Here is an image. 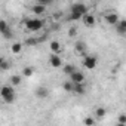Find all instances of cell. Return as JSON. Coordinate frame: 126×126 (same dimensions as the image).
Instances as JSON below:
<instances>
[{
  "instance_id": "1",
  "label": "cell",
  "mask_w": 126,
  "mask_h": 126,
  "mask_svg": "<svg viewBox=\"0 0 126 126\" xmlns=\"http://www.w3.org/2000/svg\"><path fill=\"white\" fill-rule=\"evenodd\" d=\"M88 15V6L85 3H73L70 6V21H79L83 19V16Z\"/></svg>"
},
{
  "instance_id": "2",
  "label": "cell",
  "mask_w": 126,
  "mask_h": 126,
  "mask_svg": "<svg viewBox=\"0 0 126 126\" xmlns=\"http://www.w3.org/2000/svg\"><path fill=\"white\" fill-rule=\"evenodd\" d=\"M0 95H2V99L6 102V104H12L15 101V89L12 85H5L0 91Z\"/></svg>"
},
{
  "instance_id": "3",
  "label": "cell",
  "mask_w": 126,
  "mask_h": 126,
  "mask_svg": "<svg viewBox=\"0 0 126 126\" xmlns=\"http://www.w3.org/2000/svg\"><path fill=\"white\" fill-rule=\"evenodd\" d=\"M43 21L42 19H39V18H30V19H27L25 21V28L28 30V31H33V33H36V31H39V30H42L43 28Z\"/></svg>"
},
{
  "instance_id": "4",
  "label": "cell",
  "mask_w": 126,
  "mask_h": 126,
  "mask_svg": "<svg viewBox=\"0 0 126 126\" xmlns=\"http://www.w3.org/2000/svg\"><path fill=\"white\" fill-rule=\"evenodd\" d=\"M98 64V59L96 56H92V55H88V56H83V67L86 70H94Z\"/></svg>"
},
{
  "instance_id": "5",
  "label": "cell",
  "mask_w": 126,
  "mask_h": 126,
  "mask_svg": "<svg viewBox=\"0 0 126 126\" xmlns=\"http://www.w3.org/2000/svg\"><path fill=\"white\" fill-rule=\"evenodd\" d=\"M85 74L82 71H74L71 76H70V82L74 83V85H85Z\"/></svg>"
},
{
  "instance_id": "6",
  "label": "cell",
  "mask_w": 126,
  "mask_h": 126,
  "mask_svg": "<svg viewBox=\"0 0 126 126\" xmlns=\"http://www.w3.org/2000/svg\"><path fill=\"white\" fill-rule=\"evenodd\" d=\"M104 19H105V22L110 24V25H117L119 21H120V19H119V15L114 14V12H107L105 16H104Z\"/></svg>"
},
{
  "instance_id": "7",
  "label": "cell",
  "mask_w": 126,
  "mask_h": 126,
  "mask_svg": "<svg viewBox=\"0 0 126 126\" xmlns=\"http://www.w3.org/2000/svg\"><path fill=\"white\" fill-rule=\"evenodd\" d=\"M49 62H50V65H52L53 68H59V67H62V59H61V56L56 55V53H50V56H49Z\"/></svg>"
},
{
  "instance_id": "8",
  "label": "cell",
  "mask_w": 126,
  "mask_h": 126,
  "mask_svg": "<svg viewBox=\"0 0 126 126\" xmlns=\"http://www.w3.org/2000/svg\"><path fill=\"white\" fill-rule=\"evenodd\" d=\"M47 95H49V89H47V88H45V86H39V88L36 89V96H37V98L43 99V98H46Z\"/></svg>"
},
{
  "instance_id": "9",
  "label": "cell",
  "mask_w": 126,
  "mask_h": 126,
  "mask_svg": "<svg viewBox=\"0 0 126 126\" xmlns=\"http://www.w3.org/2000/svg\"><path fill=\"white\" fill-rule=\"evenodd\" d=\"M31 11H33L36 15H42V14L46 12V6H43V5H40V3H34L33 8H31Z\"/></svg>"
},
{
  "instance_id": "10",
  "label": "cell",
  "mask_w": 126,
  "mask_h": 126,
  "mask_svg": "<svg viewBox=\"0 0 126 126\" xmlns=\"http://www.w3.org/2000/svg\"><path fill=\"white\" fill-rule=\"evenodd\" d=\"M83 24H85L86 27H94V25H95V16L91 15V14L85 15V16H83Z\"/></svg>"
},
{
  "instance_id": "11",
  "label": "cell",
  "mask_w": 126,
  "mask_h": 126,
  "mask_svg": "<svg viewBox=\"0 0 126 126\" xmlns=\"http://www.w3.org/2000/svg\"><path fill=\"white\" fill-rule=\"evenodd\" d=\"M49 47H50L52 53H56V55H59V53H61V50H62V49H61V43H59V42H56V40L50 42Z\"/></svg>"
},
{
  "instance_id": "12",
  "label": "cell",
  "mask_w": 126,
  "mask_h": 126,
  "mask_svg": "<svg viewBox=\"0 0 126 126\" xmlns=\"http://www.w3.org/2000/svg\"><path fill=\"white\" fill-rule=\"evenodd\" d=\"M116 30L119 34H126V19H120L119 24L116 25Z\"/></svg>"
},
{
  "instance_id": "13",
  "label": "cell",
  "mask_w": 126,
  "mask_h": 126,
  "mask_svg": "<svg viewBox=\"0 0 126 126\" xmlns=\"http://www.w3.org/2000/svg\"><path fill=\"white\" fill-rule=\"evenodd\" d=\"M107 114V110L104 107H96L95 108V119H102Z\"/></svg>"
},
{
  "instance_id": "14",
  "label": "cell",
  "mask_w": 126,
  "mask_h": 126,
  "mask_svg": "<svg viewBox=\"0 0 126 126\" xmlns=\"http://www.w3.org/2000/svg\"><path fill=\"white\" fill-rule=\"evenodd\" d=\"M62 71H64L67 76H71L74 71H77L76 70V67L74 65H71V64H67V65H64V67H62Z\"/></svg>"
},
{
  "instance_id": "15",
  "label": "cell",
  "mask_w": 126,
  "mask_h": 126,
  "mask_svg": "<svg viewBox=\"0 0 126 126\" xmlns=\"http://www.w3.org/2000/svg\"><path fill=\"white\" fill-rule=\"evenodd\" d=\"M74 47H76V52H77L79 55H83V52L86 50V43H83V42H77Z\"/></svg>"
},
{
  "instance_id": "16",
  "label": "cell",
  "mask_w": 126,
  "mask_h": 126,
  "mask_svg": "<svg viewBox=\"0 0 126 126\" xmlns=\"http://www.w3.org/2000/svg\"><path fill=\"white\" fill-rule=\"evenodd\" d=\"M62 88H64L65 92H74V83H71L70 80L64 82V85H62Z\"/></svg>"
},
{
  "instance_id": "17",
  "label": "cell",
  "mask_w": 126,
  "mask_h": 126,
  "mask_svg": "<svg viewBox=\"0 0 126 126\" xmlns=\"http://www.w3.org/2000/svg\"><path fill=\"white\" fill-rule=\"evenodd\" d=\"M11 85L12 86H18V85H21V76H18V74H14V76H11Z\"/></svg>"
},
{
  "instance_id": "18",
  "label": "cell",
  "mask_w": 126,
  "mask_h": 126,
  "mask_svg": "<svg viewBox=\"0 0 126 126\" xmlns=\"http://www.w3.org/2000/svg\"><path fill=\"white\" fill-rule=\"evenodd\" d=\"M83 123H85V126H94V125H95V117L86 116V117L83 119Z\"/></svg>"
},
{
  "instance_id": "19",
  "label": "cell",
  "mask_w": 126,
  "mask_h": 126,
  "mask_svg": "<svg viewBox=\"0 0 126 126\" xmlns=\"http://www.w3.org/2000/svg\"><path fill=\"white\" fill-rule=\"evenodd\" d=\"M85 85H74V94L77 95H83L85 94Z\"/></svg>"
},
{
  "instance_id": "20",
  "label": "cell",
  "mask_w": 126,
  "mask_h": 126,
  "mask_svg": "<svg viewBox=\"0 0 126 126\" xmlns=\"http://www.w3.org/2000/svg\"><path fill=\"white\" fill-rule=\"evenodd\" d=\"M8 30H9V27H8V22H6L5 19H0V33H2V34H5Z\"/></svg>"
},
{
  "instance_id": "21",
  "label": "cell",
  "mask_w": 126,
  "mask_h": 126,
  "mask_svg": "<svg viewBox=\"0 0 126 126\" xmlns=\"http://www.w3.org/2000/svg\"><path fill=\"white\" fill-rule=\"evenodd\" d=\"M21 50H22V43H18L16 42V43L12 45V53H19Z\"/></svg>"
},
{
  "instance_id": "22",
  "label": "cell",
  "mask_w": 126,
  "mask_h": 126,
  "mask_svg": "<svg viewBox=\"0 0 126 126\" xmlns=\"http://www.w3.org/2000/svg\"><path fill=\"white\" fill-rule=\"evenodd\" d=\"M33 73H34V68H33V67H24V68H22V74H24L25 77L33 76Z\"/></svg>"
},
{
  "instance_id": "23",
  "label": "cell",
  "mask_w": 126,
  "mask_h": 126,
  "mask_svg": "<svg viewBox=\"0 0 126 126\" xmlns=\"http://www.w3.org/2000/svg\"><path fill=\"white\" fill-rule=\"evenodd\" d=\"M9 68V62L5 59V58H2V59H0V70H2V71H6Z\"/></svg>"
},
{
  "instance_id": "24",
  "label": "cell",
  "mask_w": 126,
  "mask_h": 126,
  "mask_svg": "<svg viewBox=\"0 0 126 126\" xmlns=\"http://www.w3.org/2000/svg\"><path fill=\"white\" fill-rule=\"evenodd\" d=\"M117 123H123V125H126V114H120V116L117 117Z\"/></svg>"
},
{
  "instance_id": "25",
  "label": "cell",
  "mask_w": 126,
  "mask_h": 126,
  "mask_svg": "<svg viewBox=\"0 0 126 126\" xmlns=\"http://www.w3.org/2000/svg\"><path fill=\"white\" fill-rule=\"evenodd\" d=\"M25 43H27V45H36V43H37V40H36V39H28Z\"/></svg>"
},
{
  "instance_id": "26",
  "label": "cell",
  "mask_w": 126,
  "mask_h": 126,
  "mask_svg": "<svg viewBox=\"0 0 126 126\" xmlns=\"http://www.w3.org/2000/svg\"><path fill=\"white\" fill-rule=\"evenodd\" d=\"M68 34H70V36H74V34H76V28H74V27L70 28V30H68Z\"/></svg>"
},
{
  "instance_id": "27",
  "label": "cell",
  "mask_w": 126,
  "mask_h": 126,
  "mask_svg": "<svg viewBox=\"0 0 126 126\" xmlns=\"http://www.w3.org/2000/svg\"><path fill=\"white\" fill-rule=\"evenodd\" d=\"M116 126H126V125H123V123H117Z\"/></svg>"
}]
</instances>
